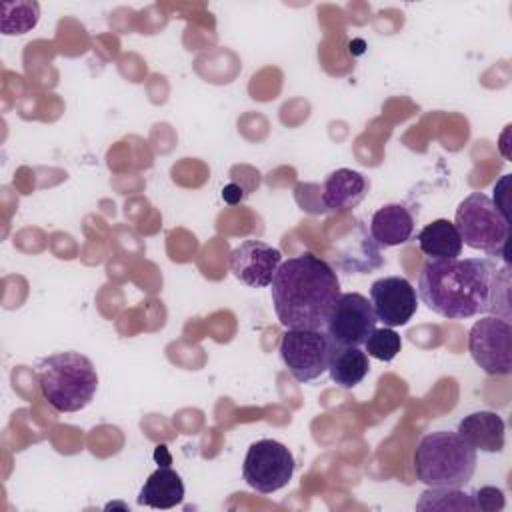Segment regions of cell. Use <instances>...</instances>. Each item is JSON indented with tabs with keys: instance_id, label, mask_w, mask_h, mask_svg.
I'll use <instances>...</instances> for the list:
<instances>
[{
	"instance_id": "cell-8",
	"label": "cell",
	"mask_w": 512,
	"mask_h": 512,
	"mask_svg": "<svg viewBox=\"0 0 512 512\" xmlns=\"http://www.w3.org/2000/svg\"><path fill=\"white\" fill-rule=\"evenodd\" d=\"M468 352L476 366L490 376L512 372V326L498 316H482L468 332Z\"/></svg>"
},
{
	"instance_id": "cell-14",
	"label": "cell",
	"mask_w": 512,
	"mask_h": 512,
	"mask_svg": "<svg viewBox=\"0 0 512 512\" xmlns=\"http://www.w3.org/2000/svg\"><path fill=\"white\" fill-rule=\"evenodd\" d=\"M414 234V216L402 204H386L372 214L370 236L380 246H400Z\"/></svg>"
},
{
	"instance_id": "cell-16",
	"label": "cell",
	"mask_w": 512,
	"mask_h": 512,
	"mask_svg": "<svg viewBox=\"0 0 512 512\" xmlns=\"http://www.w3.org/2000/svg\"><path fill=\"white\" fill-rule=\"evenodd\" d=\"M416 240H418L422 254L428 256L430 260L460 258L462 248H464L454 222H450L446 218H438V220H432L430 224H426L418 232Z\"/></svg>"
},
{
	"instance_id": "cell-2",
	"label": "cell",
	"mask_w": 512,
	"mask_h": 512,
	"mask_svg": "<svg viewBox=\"0 0 512 512\" xmlns=\"http://www.w3.org/2000/svg\"><path fill=\"white\" fill-rule=\"evenodd\" d=\"M274 312L284 328H320L340 296L334 268L312 252H302L278 266L270 284Z\"/></svg>"
},
{
	"instance_id": "cell-1",
	"label": "cell",
	"mask_w": 512,
	"mask_h": 512,
	"mask_svg": "<svg viewBox=\"0 0 512 512\" xmlns=\"http://www.w3.org/2000/svg\"><path fill=\"white\" fill-rule=\"evenodd\" d=\"M506 256L428 260L420 274L418 300L434 314L464 320L492 314L510 322V272Z\"/></svg>"
},
{
	"instance_id": "cell-13",
	"label": "cell",
	"mask_w": 512,
	"mask_h": 512,
	"mask_svg": "<svg viewBox=\"0 0 512 512\" xmlns=\"http://www.w3.org/2000/svg\"><path fill=\"white\" fill-rule=\"evenodd\" d=\"M504 420L490 410H476L458 422L456 434L474 450L496 454L504 448Z\"/></svg>"
},
{
	"instance_id": "cell-6",
	"label": "cell",
	"mask_w": 512,
	"mask_h": 512,
	"mask_svg": "<svg viewBox=\"0 0 512 512\" xmlns=\"http://www.w3.org/2000/svg\"><path fill=\"white\" fill-rule=\"evenodd\" d=\"M294 468L296 460L288 446L262 438L250 444L242 464V478L258 494H272L292 480Z\"/></svg>"
},
{
	"instance_id": "cell-20",
	"label": "cell",
	"mask_w": 512,
	"mask_h": 512,
	"mask_svg": "<svg viewBox=\"0 0 512 512\" xmlns=\"http://www.w3.org/2000/svg\"><path fill=\"white\" fill-rule=\"evenodd\" d=\"M402 350V338L392 328H374L364 342V352L380 362H390Z\"/></svg>"
},
{
	"instance_id": "cell-10",
	"label": "cell",
	"mask_w": 512,
	"mask_h": 512,
	"mask_svg": "<svg viewBox=\"0 0 512 512\" xmlns=\"http://www.w3.org/2000/svg\"><path fill=\"white\" fill-rule=\"evenodd\" d=\"M370 306L378 322L388 328L404 326L418 310L416 288L402 276H384L370 286Z\"/></svg>"
},
{
	"instance_id": "cell-11",
	"label": "cell",
	"mask_w": 512,
	"mask_h": 512,
	"mask_svg": "<svg viewBox=\"0 0 512 512\" xmlns=\"http://www.w3.org/2000/svg\"><path fill=\"white\" fill-rule=\"evenodd\" d=\"M280 264V250L262 240H244L230 252L232 274L250 288L270 286Z\"/></svg>"
},
{
	"instance_id": "cell-4",
	"label": "cell",
	"mask_w": 512,
	"mask_h": 512,
	"mask_svg": "<svg viewBox=\"0 0 512 512\" xmlns=\"http://www.w3.org/2000/svg\"><path fill=\"white\" fill-rule=\"evenodd\" d=\"M474 470L476 450L456 432H428L414 450L416 478L428 488H462L470 482Z\"/></svg>"
},
{
	"instance_id": "cell-19",
	"label": "cell",
	"mask_w": 512,
	"mask_h": 512,
	"mask_svg": "<svg viewBox=\"0 0 512 512\" xmlns=\"http://www.w3.org/2000/svg\"><path fill=\"white\" fill-rule=\"evenodd\" d=\"M418 510H476V502L472 494L462 492L460 488H428L422 492L418 504Z\"/></svg>"
},
{
	"instance_id": "cell-9",
	"label": "cell",
	"mask_w": 512,
	"mask_h": 512,
	"mask_svg": "<svg viewBox=\"0 0 512 512\" xmlns=\"http://www.w3.org/2000/svg\"><path fill=\"white\" fill-rule=\"evenodd\" d=\"M376 316L370 300L358 292H340L336 298L324 332L332 344L338 346H364L366 338L376 328Z\"/></svg>"
},
{
	"instance_id": "cell-18",
	"label": "cell",
	"mask_w": 512,
	"mask_h": 512,
	"mask_svg": "<svg viewBox=\"0 0 512 512\" xmlns=\"http://www.w3.org/2000/svg\"><path fill=\"white\" fill-rule=\"evenodd\" d=\"M0 12V28L6 36L26 34L40 18V6L36 2H2Z\"/></svg>"
},
{
	"instance_id": "cell-12",
	"label": "cell",
	"mask_w": 512,
	"mask_h": 512,
	"mask_svg": "<svg viewBox=\"0 0 512 512\" xmlns=\"http://www.w3.org/2000/svg\"><path fill=\"white\" fill-rule=\"evenodd\" d=\"M368 192V180L350 168L330 172L322 184L320 200L330 212H348L356 208Z\"/></svg>"
},
{
	"instance_id": "cell-21",
	"label": "cell",
	"mask_w": 512,
	"mask_h": 512,
	"mask_svg": "<svg viewBox=\"0 0 512 512\" xmlns=\"http://www.w3.org/2000/svg\"><path fill=\"white\" fill-rule=\"evenodd\" d=\"M474 502H476V510H486V512H494V510H502L504 508V492L500 488L494 486H484L478 488L472 494Z\"/></svg>"
},
{
	"instance_id": "cell-17",
	"label": "cell",
	"mask_w": 512,
	"mask_h": 512,
	"mask_svg": "<svg viewBox=\"0 0 512 512\" xmlns=\"http://www.w3.org/2000/svg\"><path fill=\"white\" fill-rule=\"evenodd\" d=\"M328 372L332 382L342 388L358 386L370 372L368 354L360 346H338L330 342Z\"/></svg>"
},
{
	"instance_id": "cell-5",
	"label": "cell",
	"mask_w": 512,
	"mask_h": 512,
	"mask_svg": "<svg viewBox=\"0 0 512 512\" xmlns=\"http://www.w3.org/2000/svg\"><path fill=\"white\" fill-rule=\"evenodd\" d=\"M454 226L462 244L482 250L488 256H506L510 220L498 210L490 196L482 192L468 194L456 208Z\"/></svg>"
},
{
	"instance_id": "cell-3",
	"label": "cell",
	"mask_w": 512,
	"mask_h": 512,
	"mask_svg": "<svg viewBox=\"0 0 512 512\" xmlns=\"http://www.w3.org/2000/svg\"><path fill=\"white\" fill-rule=\"evenodd\" d=\"M42 396L56 412L84 410L98 390V374L90 358L80 352H58L36 364Z\"/></svg>"
},
{
	"instance_id": "cell-15",
	"label": "cell",
	"mask_w": 512,
	"mask_h": 512,
	"mask_svg": "<svg viewBox=\"0 0 512 512\" xmlns=\"http://www.w3.org/2000/svg\"><path fill=\"white\" fill-rule=\"evenodd\" d=\"M184 500V482L176 470L170 466L156 468L138 494V504L156 508V510H170Z\"/></svg>"
},
{
	"instance_id": "cell-22",
	"label": "cell",
	"mask_w": 512,
	"mask_h": 512,
	"mask_svg": "<svg viewBox=\"0 0 512 512\" xmlns=\"http://www.w3.org/2000/svg\"><path fill=\"white\" fill-rule=\"evenodd\" d=\"M222 198L228 202V204H236L240 198H242V190L238 184H228L224 190H222Z\"/></svg>"
},
{
	"instance_id": "cell-7",
	"label": "cell",
	"mask_w": 512,
	"mask_h": 512,
	"mask_svg": "<svg viewBox=\"0 0 512 512\" xmlns=\"http://www.w3.org/2000/svg\"><path fill=\"white\" fill-rule=\"evenodd\" d=\"M278 350L292 378L302 384L328 370L330 340L320 328H286Z\"/></svg>"
}]
</instances>
